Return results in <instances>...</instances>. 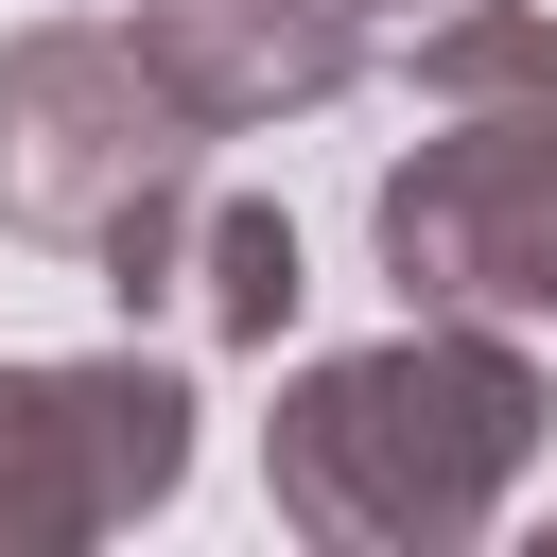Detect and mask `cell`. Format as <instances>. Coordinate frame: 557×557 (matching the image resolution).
Here are the masks:
<instances>
[{"instance_id": "6da1fadb", "label": "cell", "mask_w": 557, "mask_h": 557, "mask_svg": "<svg viewBox=\"0 0 557 557\" xmlns=\"http://www.w3.org/2000/svg\"><path fill=\"white\" fill-rule=\"evenodd\" d=\"M540 435H557V400H540V348L505 313H400L383 348L278 366L261 487L313 557H470L522 505Z\"/></svg>"}, {"instance_id": "7a4b0ae2", "label": "cell", "mask_w": 557, "mask_h": 557, "mask_svg": "<svg viewBox=\"0 0 557 557\" xmlns=\"http://www.w3.org/2000/svg\"><path fill=\"white\" fill-rule=\"evenodd\" d=\"M400 87L435 104L418 157H383V191H366L400 313L557 331V17L540 0H435L400 35Z\"/></svg>"}, {"instance_id": "3957f363", "label": "cell", "mask_w": 557, "mask_h": 557, "mask_svg": "<svg viewBox=\"0 0 557 557\" xmlns=\"http://www.w3.org/2000/svg\"><path fill=\"white\" fill-rule=\"evenodd\" d=\"M191 191H209V122L157 87V52L122 17L0 35V244L104 261V296L139 313V278L174 261V209Z\"/></svg>"}, {"instance_id": "277c9868", "label": "cell", "mask_w": 557, "mask_h": 557, "mask_svg": "<svg viewBox=\"0 0 557 557\" xmlns=\"http://www.w3.org/2000/svg\"><path fill=\"white\" fill-rule=\"evenodd\" d=\"M191 487V366L157 348H52L0 366V557H87Z\"/></svg>"}, {"instance_id": "5b68a950", "label": "cell", "mask_w": 557, "mask_h": 557, "mask_svg": "<svg viewBox=\"0 0 557 557\" xmlns=\"http://www.w3.org/2000/svg\"><path fill=\"white\" fill-rule=\"evenodd\" d=\"M122 35L157 52V87L209 139H261V122H313L331 87H366L383 0H122Z\"/></svg>"}, {"instance_id": "8992f818", "label": "cell", "mask_w": 557, "mask_h": 557, "mask_svg": "<svg viewBox=\"0 0 557 557\" xmlns=\"http://www.w3.org/2000/svg\"><path fill=\"white\" fill-rule=\"evenodd\" d=\"M157 296H174L209 348H278L296 296H313V261H296V226H278L261 191H191V209H174V261L139 278V313H157Z\"/></svg>"}, {"instance_id": "52a82bcc", "label": "cell", "mask_w": 557, "mask_h": 557, "mask_svg": "<svg viewBox=\"0 0 557 557\" xmlns=\"http://www.w3.org/2000/svg\"><path fill=\"white\" fill-rule=\"evenodd\" d=\"M383 17H435V0H383Z\"/></svg>"}]
</instances>
